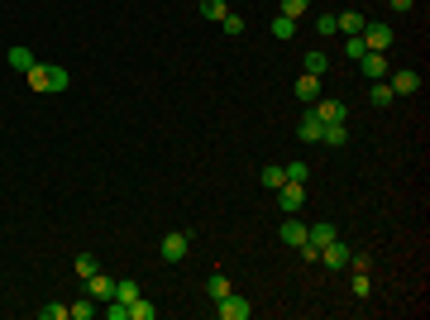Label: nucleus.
<instances>
[{"label":"nucleus","mask_w":430,"mask_h":320,"mask_svg":"<svg viewBox=\"0 0 430 320\" xmlns=\"http://www.w3.org/2000/svg\"><path fill=\"white\" fill-rule=\"evenodd\" d=\"M129 320H153V301L148 297H134L129 301Z\"/></svg>","instance_id":"23"},{"label":"nucleus","mask_w":430,"mask_h":320,"mask_svg":"<svg viewBox=\"0 0 430 320\" xmlns=\"http://www.w3.org/2000/svg\"><path fill=\"white\" fill-rule=\"evenodd\" d=\"M187 249H192V234L187 229H172V234H163V249L158 253H163V263H182Z\"/></svg>","instance_id":"3"},{"label":"nucleus","mask_w":430,"mask_h":320,"mask_svg":"<svg viewBox=\"0 0 430 320\" xmlns=\"http://www.w3.org/2000/svg\"><path fill=\"white\" fill-rule=\"evenodd\" d=\"M220 29H225V38H239V34H244V19H239V14H225Z\"/></svg>","instance_id":"28"},{"label":"nucleus","mask_w":430,"mask_h":320,"mask_svg":"<svg viewBox=\"0 0 430 320\" xmlns=\"http://www.w3.org/2000/svg\"><path fill=\"white\" fill-rule=\"evenodd\" d=\"M363 53H368V48H363V38H344V58H349V62H359Z\"/></svg>","instance_id":"29"},{"label":"nucleus","mask_w":430,"mask_h":320,"mask_svg":"<svg viewBox=\"0 0 430 320\" xmlns=\"http://www.w3.org/2000/svg\"><path fill=\"white\" fill-rule=\"evenodd\" d=\"M387 77H392V82H387V87H392V91H397V96H411V91H416V87H421V77H416V72H387Z\"/></svg>","instance_id":"14"},{"label":"nucleus","mask_w":430,"mask_h":320,"mask_svg":"<svg viewBox=\"0 0 430 320\" xmlns=\"http://www.w3.org/2000/svg\"><path fill=\"white\" fill-rule=\"evenodd\" d=\"M96 311H101V301H96V297H87V301H77V306H67V320H91Z\"/></svg>","instance_id":"20"},{"label":"nucleus","mask_w":430,"mask_h":320,"mask_svg":"<svg viewBox=\"0 0 430 320\" xmlns=\"http://www.w3.org/2000/svg\"><path fill=\"white\" fill-rule=\"evenodd\" d=\"M292 91H297V101H306V106H311V101H321V77H311V72H302Z\"/></svg>","instance_id":"9"},{"label":"nucleus","mask_w":430,"mask_h":320,"mask_svg":"<svg viewBox=\"0 0 430 320\" xmlns=\"http://www.w3.org/2000/svg\"><path fill=\"white\" fill-rule=\"evenodd\" d=\"M96 273H101V263H96L91 253H77V277L87 282V277H96Z\"/></svg>","instance_id":"25"},{"label":"nucleus","mask_w":430,"mask_h":320,"mask_svg":"<svg viewBox=\"0 0 430 320\" xmlns=\"http://www.w3.org/2000/svg\"><path fill=\"white\" fill-rule=\"evenodd\" d=\"M5 62H10V67H14V72H29V67H34V62H38V58H34V53H29V48H24V43H14V48H10V53H5Z\"/></svg>","instance_id":"13"},{"label":"nucleus","mask_w":430,"mask_h":320,"mask_svg":"<svg viewBox=\"0 0 430 320\" xmlns=\"http://www.w3.org/2000/svg\"><path fill=\"white\" fill-rule=\"evenodd\" d=\"M387 5H392V10H411V0H387Z\"/></svg>","instance_id":"35"},{"label":"nucleus","mask_w":430,"mask_h":320,"mask_svg":"<svg viewBox=\"0 0 430 320\" xmlns=\"http://www.w3.org/2000/svg\"><path fill=\"white\" fill-rule=\"evenodd\" d=\"M368 101H373V106H378V110H387V106H392V101H397V91H392L387 82H373V91H368Z\"/></svg>","instance_id":"19"},{"label":"nucleus","mask_w":430,"mask_h":320,"mask_svg":"<svg viewBox=\"0 0 430 320\" xmlns=\"http://www.w3.org/2000/svg\"><path fill=\"white\" fill-rule=\"evenodd\" d=\"M321 144H325V148H344V144H349L344 119H339V124H325V129H321Z\"/></svg>","instance_id":"15"},{"label":"nucleus","mask_w":430,"mask_h":320,"mask_svg":"<svg viewBox=\"0 0 430 320\" xmlns=\"http://www.w3.org/2000/svg\"><path fill=\"white\" fill-rule=\"evenodd\" d=\"M316 34H335V14H316Z\"/></svg>","instance_id":"33"},{"label":"nucleus","mask_w":430,"mask_h":320,"mask_svg":"<svg viewBox=\"0 0 430 320\" xmlns=\"http://www.w3.org/2000/svg\"><path fill=\"white\" fill-rule=\"evenodd\" d=\"M354 297H368V273H354Z\"/></svg>","instance_id":"34"},{"label":"nucleus","mask_w":430,"mask_h":320,"mask_svg":"<svg viewBox=\"0 0 430 320\" xmlns=\"http://www.w3.org/2000/svg\"><path fill=\"white\" fill-rule=\"evenodd\" d=\"M359 38H363V48H368V53H387V48H392V29H387L383 19H368Z\"/></svg>","instance_id":"2"},{"label":"nucleus","mask_w":430,"mask_h":320,"mask_svg":"<svg viewBox=\"0 0 430 320\" xmlns=\"http://www.w3.org/2000/svg\"><path fill=\"white\" fill-rule=\"evenodd\" d=\"M134 297H144V292H139V282H134V277H115V301H124V306H129Z\"/></svg>","instance_id":"18"},{"label":"nucleus","mask_w":430,"mask_h":320,"mask_svg":"<svg viewBox=\"0 0 430 320\" xmlns=\"http://www.w3.org/2000/svg\"><path fill=\"white\" fill-rule=\"evenodd\" d=\"M282 182H287V168H278V163H268V168H263V187H268V192H278Z\"/></svg>","instance_id":"22"},{"label":"nucleus","mask_w":430,"mask_h":320,"mask_svg":"<svg viewBox=\"0 0 430 320\" xmlns=\"http://www.w3.org/2000/svg\"><path fill=\"white\" fill-rule=\"evenodd\" d=\"M321 263L325 268H349V249H344L339 239H330V244L321 249Z\"/></svg>","instance_id":"10"},{"label":"nucleus","mask_w":430,"mask_h":320,"mask_svg":"<svg viewBox=\"0 0 430 320\" xmlns=\"http://www.w3.org/2000/svg\"><path fill=\"white\" fill-rule=\"evenodd\" d=\"M24 82H29V91H67V67H58V62H34L29 72H24Z\"/></svg>","instance_id":"1"},{"label":"nucleus","mask_w":430,"mask_h":320,"mask_svg":"<svg viewBox=\"0 0 430 320\" xmlns=\"http://www.w3.org/2000/svg\"><path fill=\"white\" fill-rule=\"evenodd\" d=\"M311 10V0H282V14H292V19H302Z\"/></svg>","instance_id":"30"},{"label":"nucleus","mask_w":430,"mask_h":320,"mask_svg":"<svg viewBox=\"0 0 430 320\" xmlns=\"http://www.w3.org/2000/svg\"><path fill=\"white\" fill-rule=\"evenodd\" d=\"M215 316H220V320H249V316H253V306H249L244 297H234V292H229V297H220V301H215Z\"/></svg>","instance_id":"5"},{"label":"nucleus","mask_w":430,"mask_h":320,"mask_svg":"<svg viewBox=\"0 0 430 320\" xmlns=\"http://www.w3.org/2000/svg\"><path fill=\"white\" fill-rule=\"evenodd\" d=\"M201 14H206V19H215V24H220V19H225L229 10H225V0H201Z\"/></svg>","instance_id":"27"},{"label":"nucleus","mask_w":430,"mask_h":320,"mask_svg":"<svg viewBox=\"0 0 430 320\" xmlns=\"http://www.w3.org/2000/svg\"><path fill=\"white\" fill-rule=\"evenodd\" d=\"M287 182H306V163H287Z\"/></svg>","instance_id":"32"},{"label":"nucleus","mask_w":430,"mask_h":320,"mask_svg":"<svg viewBox=\"0 0 430 320\" xmlns=\"http://www.w3.org/2000/svg\"><path fill=\"white\" fill-rule=\"evenodd\" d=\"M311 115H316V119H321V124H339V119H344V101H330V96H325V101H311Z\"/></svg>","instance_id":"8"},{"label":"nucleus","mask_w":430,"mask_h":320,"mask_svg":"<svg viewBox=\"0 0 430 320\" xmlns=\"http://www.w3.org/2000/svg\"><path fill=\"white\" fill-rule=\"evenodd\" d=\"M325 67H330V58H325L321 48H311V53H306V72H311V77H321Z\"/></svg>","instance_id":"26"},{"label":"nucleus","mask_w":430,"mask_h":320,"mask_svg":"<svg viewBox=\"0 0 430 320\" xmlns=\"http://www.w3.org/2000/svg\"><path fill=\"white\" fill-rule=\"evenodd\" d=\"M363 24H368V19H363L359 10H344V14H335V34H344V38H359V34H363Z\"/></svg>","instance_id":"6"},{"label":"nucleus","mask_w":430,"mask_h":320,"mask_svg":"<svg viewBox=\"0 0 430 320\" xmlns=\"http://www.w3.org/2000/svg\"><path fill=\"white\" fill-rule=\"evenodd\" d=\"M278 206H282V215H297L306 206V182H282L278 187Z\"/></svg>","instance_id":"4"},{"label":"nucleus","mask_w":430,"mask_h":320,"mask_svg":"<svg viewBox=\"0 0 430 320\" xmlns=\"http://www.w3.org/2000/svg\"><path fill=\"white\" fill-rule=\"evenodd\" d=\"M359 67H363L368 77H378V82L387 77V62H383V53H363V58H359Z\"/></svg>","instance_id":"17"},{"label":"nucleus","mask_w":430,"mask_h":320,"mask_svg":"<svg viewBox=\"0 0 430 320\" xmlns=\"http://www.w3.org/2000/svg\"><path fill=\"white\" fill-rule=\"evenodd\" d=\"M206 292H211V301H220V297H229L234 287H229V277H225V273H211V277H206Z\"/></svg>","instance_id":"21"},{"label":"nucleus","mask_w":430,"mask_h":320,"mask_svg":"<svg viewBox=\"0 0 430 320\" xmlns=\"http://www.w3.org/2000/svg\"><path fill=\"white\" fill-rule=\"evenodd\" d=\"M278 234H282V244H292V249H302V244H306V220H297V215H287Z\"/></svg>","instance_id":"7"},{"label":"nucleus","mask_w":430,"mask_h":320,"mask_svg":"<svg viewBox=\"0 0 430 320\" xmlns=\"http://www.w3.org/2000/svg\"><path fill=\"white\" fill-rule=\"evenodd\" d=\"M321 119H316V115H311V110H306V119H302V124H297V134H302V144H321Z\"/></svg>","instance_id":"16"},{"label":"nucleus","mask_w":430,"mask_h":320,"mask_svg":"<svg viewBox=\"0 0 430 320\" xmlns=\"http://www.w3.org/2000/svg\"><path fill=\"white\" fill-rule=\"evenodd\" d=\"M43 320H67V306H63V301H53V306H43Z\"/></svg>","instance_id":"31"},{"label":"nucleus","mask_w":430,"mask_h":320,"mask_svg":"<svg viewBox=\"0 0 430 320\" xmlns=\"http://www.w3.org/2000/svg\"><path fill=\"white\" fill-rule=\"evenodd\" d=\"M87 297H96V301H110V297H115V277H106V273L87 277Z\"/></svg>","instance_id":"11"},{"label":"nucleus","mask_w":430,"mask_h":320,"mask_svg":"<svg viewBox=\"0 0 430 320\" xmlns=\"http://www.w3.org/2000/svg\"><path fill=\"white\" fill-rule=\"evenodd\" d=\"M292 34H297V19L292 14H278L273 19V38H292Z\"/></svg>","instance_id":"24"},{"label":"nucleus","mask_w":430,"mask_h":320,"mask_svg":"<svg viewBox=\"0 0 430 320\" xmlns=\"http://www.w3.org/2000/svg\"><path fill=\"white\" fill-rule=\"evenodd\" d=\"M330 239H339V229H335L330 220H321V225H311V229H306V244H311V249H325Z\"/></svg>","instance_id":"12"}]
</instances>
